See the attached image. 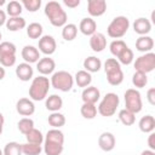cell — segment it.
Instances as JSON below:
<instances>
[{
    "instance_id": "20",
    "label": "cell",
    "mask_w": 155,
    "mask_h": 155,
    "mask_svg": "<svg viewBox=\"0 0 155 155\" xmlns=\"http://www.w3.org/2000/svg\"><path fill=\"white\" fill-rule=\"evenodd\" d=\"M153 47H154V40H153V38L149 36V35L139 36V38L136 40V48H137V51H139V52H144V53L151 52Z\"/></svg>"
},
{
    "instance_id": "40",
    "label": "cell",
    "mask_w": 155,
    "mask_h": 155,
    "mask_svg": "<svg viewBox=\"0 0 155 155\" xmlns=\"http://www.w3.org/2000/svg\"><path fill=\"white\" fill-rule=\"evenodd\" d=\"M16 45L10 41H2L0 42V56H8V54H16Z\"/></svg>"
},
{
    "instance_id": "18",
    "label": "cell",
    "mask_w": 155,
    "mask_h": 155,
    "mask_svg": "<svg viewBox=\"0 0 155 155\" xmlns=\"http://www.w3.org/2000/svg\"><path fill=\"white\" fill-rule=\"evenodd\" d=\"M133 30L134 33H137L139 36L147 35L150 33L151 30V23L148 18L145 17H139L133 22Z\"/></svg>"
},
{
    "instance_id": "54",
    "label": "cell",
    "mask_w": 155,
    "mask_h": 155,
    "mask_svg": "<svg viewBox=\"0 0 155 155\" xmlns=\"http://www.w3.org/2000/svg\"><path fill=\"white\" fill-rule=\"evenodd\" d=\"M1 38H2V34H1V31H0V41H1Z\"/></svg>"
},
{
    "instance_id": "21",
    "label": "cell",
    "mask_w": 155,
    "mask_h": 155,
    "mask_svg": "<svg viewBox=\"0 0 155 155\" xmlns=\"http://www.w3.org/2000/svg\"><path fill=\"white\" fill-rule=\"evenodd\" d=\"M33 74H34V70H33L31 65L25 62L18 64L16 68V76L21 81H29L33 78Z\"/></svg>"
},
{
    "instance_id": "19",
    "label": "cell",
    "mask_w": 155,
    "mask_h": 155,
    "mask_svg": "<svg viewBox=\"0 0 155 155\" xmlns=\"http://www.w3.org/2000/svg\"><path fill=\"white\" fill-rule=\"evenodd\" d=\"M79 30L86 35V36H91L93 35L96 31H97V23L93 18L91 17H86V18H82L80 24H79Z\"/></svg>"
},
{
    "instance_id": "14",
    "label": "cell",
    "mask_w": 155,
    "mask_h": 155,
    "mask_svg": "<svg viewBox=\"0 0 155 155\" xmlns=\"http://www.w3.org/2000/svg\"><path fill=\"white\" fill-rule=\"evenodd\" d=\"M21 54H22V58L24 59V62L28 63V64L38 63L39 59L41 58L39 50H38L35 46H33V45H25V46L22 48Z\"/></svg>"
},
{
    "instance_id": "27",
    "label": "cell",
    "mask_w": 155,
    "mask_h": 155,
    "mask_svg": "<svg viewBox=\"0 0 155 155\" xmlns=\"http://www.w3.org/2000/svg\"><path fill=\"white\" fill-rule=\"evenodd\" d=\"M25 136V139H27V143H31V144H42L44 143V134L41 133L40 130L38 128H31Z\"/></svg>"
},
{
    "instance_id": "11",
    "label": "cell",
    "mask_w": 155,
    "mask_h": 155,
    "mask_svg": "<svg viewBox=\"0 0 155 155\" xmlns=\"http://www.w3.org/2000/svg\"><path fill=\"white\" fill-rule=\"evenodd\" d=\"M16 110L22 116H31L35 113V105L34 102L30 98H19L16 103Z\"/></svg>"
},
{
    "instance_id": "5",
    "label": "cell",
    "mask_w": 155,
    "mask_h": 155,
    "mask_svg": "<svg viewBox=\"0 0 155 155\" xmlns=\"http://www.w3.org/2000/svg\"><path fill=\"white\" fill-rule=\"evenodd\" d=\"M50 84L53 88L61 92H69L74 85V78L70 73L65 70H58L52 74L50 79Z\"/></svg>"
},
{
    "instance_id": "36",
    "label": "cell",
    "mask_w": 155,
    "mask_h": 155,
    "mask_svg": "<svg viewBox=\"0 0 155 155\" xmlns=\"http://www.w3.org/2000/svg\"><path fill=\"white\" fill-rule=\"evenodd\" d=\"M117 62L120 63V64H124V65H130L132 62H133V58H134V56H133V51L127 46L117 57Z\"/></svg>"
},
{
    "instance_id": "2",
    "label": "cell",
    "mask_w": 155,
    "mask_h": 155,
    "mask_svg": "<svg viewBox=\"0 0 155 155\" xmlns=\"http://www.w3.org/2000/svg\"><path fill=\"white\" fill-rule=\"evenodd\" d=\"M45 16L48 18L50 23L53 27H64L67 24V12L63 10L62 5L57 1H48L45 5Z\"/></svg>"
},
{
    "instance_id": "53",
    "label": "cell",
    "mask_w": 155,
    "mask_h": 155,
    "mask_svg": "<svg viewBox=\"0 0 155 155\" xmlns=\"http://www.w3.org/2000/svg\"><path fill=\"white\" fill-rule=\"evenodd\" d=\"M0 155H4V153H2V150L0 149Z\"/></svg>"
},
{
    "instance_id": "42",
    "label": "cell",
    "mask_w": 155,
    "mask_h": 155,
    "mask_svg": "<svg viewBox=\"0 0 155 155\" xmlns=\"http://www.w3.org/2000/svg\"><path fill=\"white\" fill-rule=\"evenodd\" d=\"M0 64L4 68H10L16 64V54H8V56H0Z\"/></svg>"
},
{
    "instance_id": "47",
    "label": "cell",
    "mask_w": 155,
    "mask_h": 155,
    "mask_svg": "<svg viewBox=\"0 0 155 155\" xmlns=\"http://www.w3.org/2000/svg\"><path fill=\"white\" fill-rule=\"evenodd\" d=\"M140 155H155V151L154 150H150V149H147V150H143L140 153Z\"/></svg>"
},
{
    "instance_id": "23",
    "label": "cell",
    "mask_w": 155,
    "mask_h": 155,
    "mask_svg": "<svg viewBox=\"0 0 155 155\" xmlns=\"http://www.w3.org/2000/svg\"><path fill=\"white\" fill-rule=\"evenodd\" d=\"M45 107L47 110H50L51 113H54V111H59L63 107V99L58 96V94H51L46 98V102H45Z\"/></svg>"
},
{
    "instance_id": "38",
    "label": "cell",
    "mask_w": 155,
    "mask_h": 155,
    "mask_svg": "<svg viewBox=\"0 0 155 155\" xmlns=\"http://www.w3.org/2000/svg\"><path fill=\"white\" fill-rule=\"evenodd\" d=\"M126 47H127L126 42H125L124 40H121V39H119V40H114V41H111L110 45H109L110 53H111L114 57H117V56H119Z\"/></svg>"
},
{
    "instance_id": "29",
    "label": "cell",
    "mask_w": 155,
    "mask_h": 155,
    "mask_svg": "<svg viewBox=\"0 0 155 155\" xmlns=\"http://www.w3.org/2000/svg\"><path fill=\"white\" fill-rule=\"evenodd\" d=\"M80 113L82 115V117L87 119V120H92L97 116V107L96 104H91V103H84L80 108Z\"/></svg>"
},
{
    "instance_id": "31",
    "label": "cell",
    "mask_w": 155,
    "mask_h": 155,
    "mask_svg": "<svg viewBox=\"0 0 155 155\" xmlns=\"http://www.w3.org/2000/svg\"><path fill=\"white\" fill-rule=\"evenodd\" d=\"M42 25L38 22H33L27 27V35L29 39H40L42 36Z\"/></svg>"
},
{
    "instance_id": "45",
    "label": "cell",
    "mask_w": 155,
    "mask_h": 155,
    "mask_svg": "<svg viewBox=\"0 0 155 155\" xmlns=\"http://www.w3.org/2000/svg\"><path fill=\"white\" fill-rule=\"evenodd\" d=\"M148 145H149L150 150H155V133H154V132L149 133V137H148Z\"/></svg>"
},
{
    "instance_id": "12",
    "label": "cell",
    "mask_w": 155,
    "mask_h": 155,
    "mask_svg": "<svg viewBox=\"0 0 155 155\" xmlns=\"http://www.w3.org/2000/svg\"><path fill=\"white\" fill-rule=\"evenodd\" d=\"M54 68H56V62H54L51 57H48V56L40 58L39 62L36 63V69H38V71H39L41 75H44V76L50 75V74H53Z\"/></svg>"
},
{
    "instance_id": "30",
    "label": "cell",
    "mask_w": 155,
    "mask_h": 155,
    "mask_svg": "<svg viewBox=\"0 0 155 155\" xmlns=\"http://www.w3.org/2000/svg\"><path fill=\"white\" fill-rule=\"evenodd\" d=\"M47 121H48V124L53 128H59V127L64 126V124H65V116L62 113H59V111H54V113H51L48 115Z\"/></svg>"
},
{
    "instance_id": "3",
    "label": "cell",
    "mask_w": 155,
    "mask_h": 155,
    "mask_svg": "<svg viewBox=\"0 0 155 155\" xmlns=\"http://www.w3.org/2000/svg\"><path fill=\"white\" fill-rule=\"evenodd\" d=\"M51 87L48 78L39 75L33 79L29 87V97L31 101H42L47 97L48 90Z\"/></svg>"
},
{
    "instance_id": "39",
    "label": "cell",
    "mask_w": 155,
    "mask_h": 155,
    "mask_svg": "<svg viewBox=\"0 0 155 155\" xmlns=\"http://www.w3.org/2000/svg\"><path fill=\"white\" fill-rule=\"evenodd\" d=\"M17 127H18V130H19L21 133L27 134L31 128H34V121H33L30 117H22V119L18 121Z\"/></svg>"
},
{
    "instance_id": "16",
    "label": "cell",
    "mask_w": 155,
    "mask_h": 155,
    "mask_svg": "<svg viewBox=\"0 0 155 155\" xmlns=\"http://www.w3.org/2000/svg\"><path fill=\"white\" fill-rule=\"evenodd\" d=\"M90 47L93 52H102L107 47V39L105 35L102 33L96 31L93 35L90 36Z\"/></svg>"
},
{
    "instance_id": "50",
    "label": "cell",
    "mask_w": 155,
    "mask_h": 155,
    "mask_svg": "<svg viewBox=\"0 0 155 155\" xmlns=\"http://www.w3.org/2000/svg\"><path fill=\"white\" fill-rule=\"evenodd\" d=\"M151 22H153V23H155V12H153V13H151ZM151 22H150V23H151Z\"/></svg>"
},
{
    "instance_id": "22",
    "label": "cell",
    "mask_w": 155,
    "mask_h": 155,
    "mask_svg": "<svg viewBox=\"0 0 155 155\" xmlns=\"http://www.w3.org/2000/svg\"><path fill=\"white\" fill-rule=\"evenodd\" d=\"M7 30L10 31H18V30H22L27 27V22L23 17L18 16V17H10L6 23H5Z\"/></svg>"
},
{
    "instance_id": "46",
    "label": "cell",
    "mask_w": 155,
    "mask_h": 155,
    "mask_svg": "<svg viewBox=\"0 0 155 155\" xmlns=\"http://www.w3.org/2000/svg\"><path fill=\"white\" fill-rule=\"evenodd\" d=\"M6 21H7V18H6V12H5L4 10H0V27L4 25V24L6 23Z\"/></svg>"
},
{
    "instance_id": "1",
    "label": "cell",
    "mask_w": 155,
    "mask_h": 155,
    "mask_svg": "<svg viewBox=\"0 0 155 155\" xmlns=\"http://www.w3.org/2000/svg\"><path fill=\"white\" fill-rule=\"evenodd\" d=\"M64 134L59 128L48 130L44 137V151L46 155H61L64 149Z\"/></svg>"
},
{
    "instance_id": "51",
    "label": "cell",
    "mask_w": 155,
    "mask_h": 155,
    "mask_svg": "<svg viewBox=\"0 0 155 155\" xmlns=\"http://www.w3.org/2000/svg\"><path fill=\"white\" fill-rule=\"evenodd\" d=\"M2 130H4V125H0V136L2 133Z\"/></svg>"
},
{
    "instance_id": "26",
    "label": "cell",
    "mask_w": 155,
    "mask_h": 155,
    "mask_svg": "<svg viewBox=\"0 0 155 155\" xmlns=\"http://www.w3.org/2000/svg\"><path fill=\"white\" fill-rule=\"evenodd\" d=\"M138 126H139V130L142 132H144V133H151V132H154V130H155V119H154V116H151V115L143 116L139 120Z\"/></svg>"
},
{
    "instance_id": "13",
    "label": "cell",
    "mask_w": 155,
    "mask_h": 155,
    "mask_svg": "<svg viewBox=\"0 0 155 155\" xmlns=\"http://www.w3.org/2000/svg\"><path fill=\"white\" fill-rule=\"evenodd\" d=\"M87 11L92 17H99L107 11L105 0H88L87 1Z\"/></svg>"
},
{
    "instance_id": "32",
    "label": "cell",
    "mask_w": 155,
    "mask_h": 155,
    "mask_svg": "<svg viewBox=\"0 0 155 155\" xmlns=\"http://www.w3.org/2000/svg\"><path fill=\"white\" fill-rule=\"evenodd\" d=\"M23 11V6L19 1L12 0L6 5V15H8L10 17H18L21 16Z\"/></svg>"
},
{
    "instance_id": "52",
    "label": "cell",
    "mask_w": 155,
    "mask_h": 155,
    "mask_svg": "<svg viewBox=\"0 0 155 155\" xmlns=\"http://www.w3.org/2000/svg\"><path fill=\"white\" fill-rule=\"evenodd\" d=\"M5 2H6L5 0H0V6H2V5H5Z\"/></svg>"
},
{
    "instance_id": "17",
    "label": "cell",
    "mask_w": 155,
    "mask_h": 155,
    "mask_svg": "<svg viewBox=\"0 0 155 155\" xmlns=\"http://www.w3.org/2000/svg\"><path fill=\"white\" fill-rule=\"evenodd\" d=\"M81 98L84 103H91V104H96L99 98H101V92L96 86H88L86 88H84L82 93H81Z\"/></svg>"
},
{
    "instance_id": "33",
    "label": "cell",
    "mask_w": 155,
    "mask_h": 155,
    "mask_svg": "<svg viewBox=\"0 0 155 155\" xmlns=\"http://www.w3.org/2000/svg\"><path fill=\"white\" fill-rule=\"evenodd\" d=\"M119 120L121 121L122 125H125V126H131V125H133L134 121H136V114L131 113V111L127 110V109H121V110L119 111Z\"/></svg>"
},
{
    "instance_id": "7",
    "label": "cell",
    "mask_w": 155,
    "mask_h": 155,
    "mask_svg": "<svg viewBox=\"0 0 155 155\" xmlns=\"http://www.w3.org/2000/svg\"><path fill=\"white\" fill-rule=\"evenodd\" d=\"M130 28V21L127 17L125 16H117L115 17L108 25L107 28V34L113 38V39H116L119 40L120 38H122L127 30Z\"/></svg>"
},
{
    "instance_id": "44",
    "label": "cell",
    "mask_w": 155,
    "mask_h": 155,
    "mask_svg": "<svg viewBox=\"0 0 155 155\" xmlns=\"http://www.w3.org/2000/svg\"><path fill=\"white\" fill-rule=\"evenodd\" d=\"M63 4L70 8H75L80 5V0H63Z\"/></svg>"
},
{
    "instance_id": "37",
    "label": "cell",
    "mask_w": 155,
    "mask_h": 155,
    "mask_svg": "<svg viewBox=\"0 0 155 155\" xmlns=\"http://www.w3.org/2000/svg\"><path fill=\"white\" fill-rule=\"evenodd\" d=\"M4 155H23L22 154V145L17 142H8L4 150H2Z\"/></svg>"
},
{
    "instance_id": "24",
    "label": "cell",
    "mask_w": 155,
    "mask_h": 155,
    "mask_svg": "<svg viewBox=\"0 0 155 155\" xmlns=\"http://www.w3.org/2000/svg\"><path fill=\"white\" fill-rule=\"evenodd\" d=\"M74 82H75L79 87L86 88V87H88V86L91 85V82H92V76H91V74H90L88 71H86V70H79V71H76V74H75V76H74Z\"/></svg>"
},
{
    "instance_id": "10",
    "label": "cell",
    "mask_w": 155,
    "mask_h": 155,
    "mask_svg": "<svg viewBox=\"0 0 155 155\" xmlns=\"http://www.w3.org/2000/svg\"><path fill=\"white\" fill-rule=\"evenodd\" d=\"M39 52L46 54V56H51L56 52L57 48V44L56 40L52 35H42L39 39Z\"/></svg>"
},
{
    "instance_id": "4",
    "label": "cell",
    "mask_w": 155,
    "mask_h": 155,
    "mask_svg": "<svg viewBox=\"0 0 155 155\" xmlns=\"http://www.w3.org/2000/svg\"><path fill=\"white\" fill-rule=\"evenodd\" d=\"M103 68L107 75V81L111 86H119L124 81V71L116 58H108L104 62Z\"/></svg>"
},
{
    "instance_id": "28",
    "label": "cell",
    "mask_w": 155,
    "mask_h": 155,
    "mask_svg": "<svg viewBox=\"0 0 155 155\" xmlns=\"http://www.w3.org/2000/svg\"><path fill=\"white\" fill-rule=\"evenodd\" d=\"M78 35V27L74 23H68L62 29V38L65 41H73Z\"/></svg>"
},
{
    "instance_id": "9",
    "label": "cell",
    "mask_w": 155,
    "mask_h": 155,
    "mask_svg": "<svg viewBox=\"0 0 155 155\" xmlns=\"http://www.w3.org/2000/svg\"><path fill=\"white\" fill-rule=\"evenodd\" d=\"M134 69L136 71H140L144 74H148L155 69V53L148 52L142 56H139L134 61Z\"/></svg>"
},
{
    "instance_id": "35",
    "label": "cell",
    "mask_w": 155,
    "mask_h": 155,
    "mask_svg": "<svg viewBox=\"0 0 155 155\" xmlns=\"http://www.w3.org/2000/svg\"><path fill=\"white\" fill-rule=\"evenodd\" d=\"M132 84L136 87V90L137 88L145 87L147 84H148V76H147V74L140 73V71H134V74L132 75Z\"/></svg>"
},
{
    "instance_id": "25",
    "label": "cell",
    "mask_w": 155,
    "mask_h": 155,
    "mask_svg": "<svg viewBox=\"0 0 155 155\" xmlns=\"http://www.w3.org/2000/svg\"><path fill=\"white\" fill-rule=\"evenodd\" d=\"M84 70L88 71L90 74L91 73H97L99 71V69L102 68V62L99 58L94 57V56H90L87 58H85L84 61Z\"/></svg>"
},
{
    "instance_id": "49",
    "label": "cell",
    "mask_w": 155,
    "mask_h": 155,
    "mask_svg": "<svg viewBox=\"0 0 155 155\" xmlns=\"http://www.w3.org/2000/svg\"><path fill=\"white\" fill-rule=\"evenodd\" d=\"M4 122H5V119H4V115L0 113V125H4Z\"/></svg>"
},
{
    "instance_id": "6",
    "label": "cell",
    "mask_w": 155,
    "mask_h": 155,
    "mask_svg": "<svg viewBox=\"0 0 155 155\" xmlns=\"http://www.w3.org/2000/svg\"><path fill=\"white\" fill-rule=\"evenodd\" d=\"M119 104H120L119 96L116 93H114V92H109L99 102L98 108H97V111L102 116L109 117V116H113L116 113V109H117Z\"/></svg>"
},
{
    "instance_id": "43",
    "label": "cell",
    "mask_w": 155,
    "mask_h": 155,
    "mask_svg": "<svg viewBox=\"0 0 155 155\" xmlns=\"http://www.w3.org/2000/svg\"><path fill=\"white\" fill-rule=\"evenodd\" d=\"M147 99L151 105H155V88L151 87L147 92Z\"/></svg>"
},
{
    "instance_id": "15",
    "label": "cell",
    "mask_w": 155,
    "mask_h": 155,
    "mask_svg": "<svg viewBox=\"0 0 155 155\" xmlns=\"http://www.w3.org/2000/svg\"><path fill=\"white\" fill-rule=\"evenodd\" d=\"M98 145L103 151H111L116 145L115 136L111 132H103L98 137Z\"/></svg>"
},
{
    "instance_id": "48",
    "label": "cell",
    "mask_w": 155,
    "mask_h": 155,
    "mask_svg": "<svg viewBox=\"0 0 155 155\" xmlns=\"http://www.w3.org/2000/svg\"><path fill=\"white\" fill-rule=\"evenodd\" d=\"M5 75H6V71H5V68L0 65V81H1V80H4V78H5Z\"/></svg>"
},
{
    "instance_id": "8",
    "label": "cell",
    "mask_w": 155,
    "mask_h": 155,
    "mask_svg": "<svg viewBox=\"0 0 155 155\" xmlns=\"http://www.w3.org/2000/svg\"><path fill=\"white\" fill-rule=\"evenodd\" d=\"M125 109L130 110L133 114H138L142 108H143V103H142V97L138 90L136 88H128L126 90L125 94Z\"/></svg>"
},
{
    "instance_id": "34",
    "label": "cell",
    "mask_w": 155,
    "mask_h": 155,
    "mask_svg": "<svg viewBox=\"0 0 155 155\" xmlns=\"http://www.w3.org/2000/svg\"><path fill=\"white\" fill-rule=\"evenodd\" d=\"M21 145H22V154L23 155H40L42 151V147L40 144L23 143Z\"/></svg>"
},
{
    "instance_id": "41",
    "label": "cell",
    "mask_w": 155,
    "mask_h": 155,
    "mask_svg": "<svg viewBox=\"0 0 155 155\" xmlns=\"http://www.w3.org/2000/svg\"><path fill=\"white\" fill-rule=\"evenodd\" d=\"M21 4L29 12H36L41 6V0H22Z\"/></svg>"
}]
</instances>
